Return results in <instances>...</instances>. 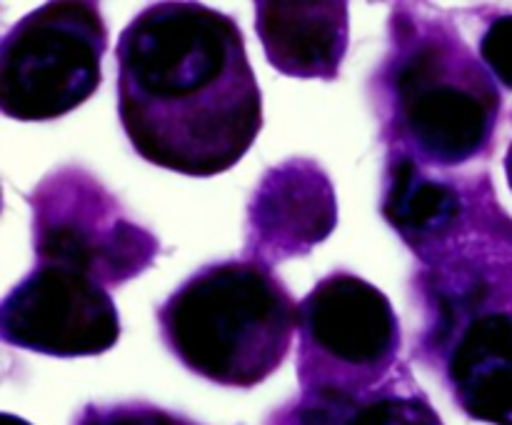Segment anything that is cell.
<instances>
[{"label":"cell","mask_w":512,"mask_h":425,"mask_svg":"<svg viewBox=\"0 0 512 425\" xmlns=\"http://www.w3.org/2000/svg\"><path fill=\"white\" fill-rule=\"evenodd\" d=\"M118 108L133 148L173 173L233 168L263 125L238 23L198 3H155L118 43Z\"/></svg>","instance_id":"cell-1"},{"label":"cell","mask_w":512,"mask_h":425,"mask_svg":"<svg viewBox=\"0 0 512 425\" xmlns=\"http://www.w3.org/2000/svg\"><path fill=\"white\" fill-rule=\"evenodd\" d=\"M165 343L193 373L253 388L285 360L298 308L263 265L228 260L200 270L160 310Z\"/></svg>","instance_id":"cell-2"},{"label":"cell","mask_w":512,"mask_h":425,"mask_svg":"<svg viewBox=\"0 0 512 425\" xmlns=\"http://www.w3.org/2000/svg\"><path fill=\"white\" fill-rule=\"evenodd\" d=\"M108 45L95 3H45L10 28L0 48V108L8 118L53 120L83 105L103 80Z\"/></svg>","instance_id":"cell-3"},{"label":"cell","mask_w":512,"mask_h":425,"mask_svg":"<svg viewBox=\"0 0 512 425\" xmlns=\"http://www.w3.org/2000/svg\"><path fill=\"white\" fill-rule=\"evenodd\" d=\"M303 380L313 390L353 395L378 380L398 353L393 305L368 280L325 278L298 308Z\"/></svg>","instance_id":"cell-4"},{"label":"cell","mask_w":512,"mask_h":425,"mask_svg":"<svg viewBox=\"0 0 512 425\" xmlns=\"http://www.w3.org/2000/svg\"><path fill=\"white\" fill-rule=\"evenodd\" d=\"M395 90L410 140L433 163H465L488 143L495 95L465 50L423 43L400 65Z\"/></svg>","instance_id":"cell-5"},{"label":"cell","mask_w":512,"mask_h":425,"mask_svg":"<svg viewBox=\"0 0 512 425\" xmlns=\"http://www.w3.org/2000/svg\"><path fill=\"white\" fill-rule=\"evenodd\" d=\"M5 343L58 358L100 355L120 338L113 298L88 273L40 263L0 308Z\"/></svg>","instance_id":"cell-6"},{"label":"cell","mask_w":512,"mask_h":425,"mask_svg":"<svg viewBox=\"0 0 512 425\" xmlns=\"http://www.w3.org/2000/svg\"><path fill=\"white\" fill-rule=\"evenodd\" d=\"M265 58L293 78H335L348 50V3H258Z\"/></svg>","instance_id":"cell-7"},{"label":"cell","mask_w":512,"mask_h":425,"mask_svg":"<svg viewBox=\"0 0 512 425\" xmlns=\"http://www.w3.org/2000/svg\"><path fill=\"white\" fill-rule=\"evenodd\" d=\"M450 383L465 413L512 425V315H480L450 355Z\"/></svg>","instance_id":"cell-8"},{"label":"cell","mask_w":512,"mask_h":425,"mask_svg":"<svg viewBox=\"0 0 512 425\" xmlns=\"http://www.w3.org/2000/svg\"><path fill=\"white\" fill-rule=\"evenodd\" d=\"M253 220L258 233L278 250H303L333 230V188L315 165L290 163L258 190Z\"/></svg>","instance_id":"cell-9"},{"label":"cell","mask_w":512,"mask_h":425,"mask_svg":"<svg viewBox=\"0 0 512 425\" xmlns=\"http://www.w3.org/2000/svg\"><path fill=\"white\" fill-rule=\"evenodd\" d=\"M383 210L385 218L405 235H433L458 218L460 200L445 183L418 175L413 160H400Z\"/></svg>","instance_id":"cell-10"},{"label":"cell","mask_w":512,"mask_h":425,"mask_svg":"<svg viewBox=\"0 0 512 425\" xmlns=\"http://www.w3.org/2000/svg\"><path fill=\"white\" fill-rule=\"evenodd\" d=\"M345 425H440L438 415L418 398H380L358 405Z\"/></svg>","instance_id":"cell-11"},{"label":"cell","mask_w":512,"mask_h":425,"mask_svg":"<svg viewBox=\"0 0 512 425\" xmlns=\"http://www.w3.org/2000/svg\"><path fill=\"white\" fill-rule=\"evenodd\" d=\"M480 55L495 78L512 90V15H503L490 25L480 43Z\"/></svg>","instance_id":"cell-12"},{"label":"cell","mask_w":512,"mask_h":425,"mask_svg":"<svg viewBox=\"0 0 512 425\" xmlns=\"http://www.w3.org/2000/svg\"><path fill=\"white\" fill-rule=\"evenodd\" d=\"M80 425H190L155 408H88Z\"/></svg>","instance_id":"cell-13"},{"label":"cell","mask_w":512,"mask_h":425,"mask_svg":"<svg viewBox=\"0 0 512 425\" xmlns=\"http://www.w3.org/2000/svg\"><path fill=\"white\" fill-rule=\"evenodd\" d=\"M0 425H30V423L23 418H15V415H10V413H3L0 415Z\"/></svg>","instance_id":"cell-14"},{"label":"cell","mask_w":512,"mask_h":425,"mask_svg":"<svg viewBox=\"0 0 512 425\" xmlns=\"http://www.w3.org/2000/svg\"><path fill=\"white\" fill-rule=\"evenodd\" d=\"M505 170H508V183H510V188H512V145H510L508 160H505Z\"/></svg>","instance_id":"cell-15"}]
</instances>
